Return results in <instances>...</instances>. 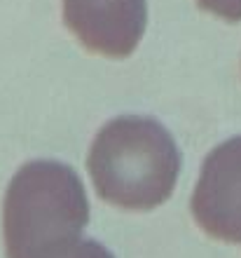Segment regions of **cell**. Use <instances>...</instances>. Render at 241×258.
<instances>
[{"label": "cell", "instance_id": "cell-1", "mask_svg": "<svg viewBox=\"0 0 241 258\" xmlns=\"http://www.w3.org/2000/svg\"><path fill=\"white\" fill-rule=\"evenodd\" d=\"M89 200L73 167L56 160L26 162L3 202L7 258H63L80 244Z\"/></svg>", "mask_w": 241, "mask_h": 258}, {"label": "cell", "instance_id": "cell-2", "mask_svg": "<svg viewBox=\"0 0 241 258\" xmlns=\"http://www.w3.org/2000/svg\"><path fill=\"white\" fill-rule=\"evenodd\" d=\"M87 169L101 200L129 211H150L171 197L181 150L167 127L145 115H120L92 141Z\"/></svg>", "mask_w": 241, "mask_h": 258}, {"label": "cell", "instance_id": "cell-3", "mask_svg": "<svg viewBox=\"0 0 241 258\" xmlns=\"http://www.w3.org/2000/svg\"><path fill=\"white\" fill-rule=\"evenodd\" d=\"M190 209L206 235L241 244V136L208 153Z\"/></svg>", "mask_w": 241, "mask_h": 258}, {"label": "cell", "instance_id": "cell-4", "mask_svg": "<svg viewBox=\"0 0 241 258\" xmlns=\"http://www.w3.org/2000/svg\"><path fill=\"white\" fill-rule=\"evenodd\" d=\"M68 31L94 54L124 59L147 26V0H63Z\"/></svg>", "mask_w": 241, "mask_h": 258}, {"label": "cell", "instance_id": "cell-5", "mask_svg": "<svg viewBox=\"0 0 241 258\" xmlns=\"http://www.w3.org/2000/svg\"><path fill=\"white\" fill-rule=\"evenodd\" d=\"M204 12H211L225 21H241V0H197Z\"/></svg>", "mask_w": 241, "mask_h": 258}, {"label": "cell", "instance_id": "cell-6", "mask_svg": "<svg viewBox=\"0 0 241 258\" xmlns=\"http://www.w3.org/2000/svg\"><path fill=\"white\" fill-rule=\"evenodd\" d=\"M63 258H115V256L96 239H82L80 244Z\"/></svg>", "mask_w": 241, "mask_h": 258}]
</instances>
